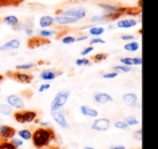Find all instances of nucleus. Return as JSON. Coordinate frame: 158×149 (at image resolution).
I'll use <instances>...</instances> for the list:
<instances>
[{
	"label": "nucleus",
	"instance_id": "c03bdc74",
	"mask_svg": "<svg viewBox=\"0 0 158 149\" xmlns=\"http://www.w3.org/2000/svg\"><path fill=\"white\" fill-rule=\"evenodd\" d=\"M84 149H94V148H92V147H85Z\"/></svg>",
	"mask_w": 158,
	"mask_h": 149
},
{
	"label": "nucleus",
	"instance_id": "4c0bfd02",
	"mask_svg": "<svg viewBox=\"0 0 158 149\" xmlns=\"http://www.w3.org/2000/svg\"><path fill=\"white\" fill-rule=\"evenodd\" d=\"M92 51H93V46H88V48H86L84 51H82V52H81V55H87V54H89L90 52H92Z\"/></svg>",
	"mask_w": 158,
	"mask_h": 149
},
{
	"label": "nucleus",
	"instance_id": "2eb2a0df",
	"mask_svg": "<svg viewBox=\"0 0 158 149\" xmlns=\"http://www.w3.org/2000/svg\"><path fill=\"white\" fill-rule=\"evenodd\" d=\"M54 21L56 23H59L60 25H68V24H73V23H76L77 20L75 18H72L69 16H64V15H61V16H56L54 18Z\"/></svg>",
	"mask_w": 158,
	"mask_h": 149
},
{
	"label": "nucleus",
	"instance_id": "c9c22d12",
	"mask_svg": "<svg viewBox=\"0 0 158 149\" xmlns=\"http://www.w3.org/2000/svg\"><path fill=\"white\" fill-rule=\"evenodd\" d=\"M97 43L104 44V43H105V41H104L103 39H101V38H94V39H92L90 41V44H97Z\"/></svg>",
	"mask_w": 158,
	"mask_h": 149
},
{
	"label": "nucleus",
	"instance_id": "9b49d317",
	"mask_svg": "<svg viewBox=\"0 0 158 149\" xmlns=\"http://www.w3.org/2000/svg\"><path fill=\"white\" fill-rule=\"evenodd\" d=\"M80 111H81V114L84 115V116L91 117V118H97V117L99 116V111H98V110L93 109V108L89 107V106H87V105H82L81 107H80Z\"/></svg>",
	"mask_w": 158,
	"mask_h": 149
},
{
	"label": "nucleus",
	"instance_id": "f704fd0d",
	"mask_svg": "<svg viewBox=\"0 0 158 149\" xmlns=\"http://www.w3.org/2000/svg\"><path fill=\"white\" fill-rule=\"evenodd\" d=\"M101 7H103V9L107 10L110 12H116L117 11V8L116 7H113V6H108V5H100Z\"/></svg>",
	"mask_w": 158,
	"mask_h": 149
},
{
	"label": "nucleus",
	"instance_id": "b1692460",
	"mask_svg": "<svg viewBox=\"0 0 158 149\" xmlns=\"http://www.w3.org/2000/svg\"><path fill=\"white\" fill-rule=\"evenodd\" d=\"M103 33H104V28L100 26H93V27H91L90 30H89V34L92 36H101Z\"/></svg>",
	"mask_w": 158,
	"mask_h": 149
},
{
	"label": "nucleus",
	"instance_id": "c85d7f7f",
	"mask_svg": "<svg viewBox=\"0 0 158 149\" xmlns=\"http://www.w3.org/2000/svg\"><path fill=\"white\" fill-rule=\"evenodd\" d=\"M114 69L117 71H121V72H129L131 71V68L129 67V66H116V67H114Z\"/></svg>",
	"mask_w": 158,
	"mask_h": 149
},
{
	"label": "nucleus",
	"instance_id": "6ab92c4d",
	"mask_svg": "<svg viewBox=\"0 0 158 149\" xmlns=\"http://www.w3.org/2000/svg\"><path fill=\"white\" fill-rule=\"evenodd\" d=\"M0 114L5 116H10L12 114V107L8 104H0Z\"/></svg>",
	"mask_w": 158,
	"mask_h": 149
},
{
	"label": "nucleus",
	"instance_id": "dca6fc26",
	"mask_svg": "<svg viewBox=\"0 0 158 149\" xmlns=\"http://www.w3.org/2000/svg\"><path fill=\"white\" fill-rule=\"evenodd\" d=\"M20 46H21V42L19 41L18 39H12V40H10V41L6 42V43L1 46V49H2V51L9 50V49H14V50H15V49L20 48Z\"/></svg>",
	"mask_w": 158,
	"mask_h": 149
},
{
	"label": "nucleus",
	"instance_id": "e433bc0d",
	"mask_svg": "<svg viewBox=\"0 0 158 149\" xmlns=\"http://www.w3.org/2000/svg\"><path fill=\"white\" fill-rule=\"evenodd\" d=\"M133 137L135 138L136 140H141V139H142V131H141V130H139V131L134 132Z\"/></svg>",
	"mask_w": 158,
	"mask_h": 149
},
{
	"label": "nucleus",
	"instance_id": "393cba45",
	"mask_svg": "<svg viewBox=\"0 0 158 149\" xmlns=\"http://www.w3.org/2000/svg\"><path fill=\"white\" fill-rule=\"evenodd\" d=\"M0 149H18L12 143L10 142H3L0 144Z\"/></svg>",
	"mask_w": 158,
	"mask_h": 149
},
{
	"label": "nucleus",
	"instance_id": "1a4fd4ad",
	"mask_svg": "<svg viewBox=\"0 0 158 149\" xmlns=\"http://www.w3.org/2000/svg\"><path fill=\"white\" fill-rule=\"evenodd\" d=\"M123 101L128 107H134L138 104V96L134 93H126L123 96Z\"/></svg>",
	"mask_w": 158,
	"mask_h": 149
},
{
	"label": "nucleus",
	"instance_id": "20e7f679",
	"mask_svg": "<svg viewBox=\"0 0 158 149\" xmlns=\"http://www.w3.org/2000/svg\"><path fill=\"white\" fill-rule=\"evenodd\" d=\"M91 127H92V130H94V131L105 132L110 127V120L107 118H99L95 121H93Z\"/></svg>",
	"mask_w": 158,
	"mask_h": 149
},
{
	"label": "nucleus",
	"instance_id": "f257e3e1",
	"mask_svg": "<svg viewBox=\"0 0 158 149\" xmlns=\"http://www.w3.org/2000/svg\"><path fill=\"white\" fill-rule=\"evenodd\" d=\"M53 138H54L53 131L51 129H46V127H39L31 134L33 144L37 148H42L44 146H48Z\"/></svg>",
	"mask_w": 158,
	"mask_h": 149
},
{
	"label": "nucleus",
	"instance_id": "ddd939ff",
	"mask_svg": "<svg viewBox=\"0 0 158 149\" xmlns=\"http://www.w3.org/2000/svg\"><path fill=\"white\" fill-rule=\"evenodd\" d=\"M14 79L16 81L21 82V83H31V80H33V77H31V74H20V72H16V74H13Z\"/></svg>",
	"mask_w": 158,
	"mask_h": 149
},
{
	"label": "nucleus",
	"instance_id": "0eeeda50",
	"mask_svg": "<svg viewBox=\"0 0 158 149\" xmlns=\"http://www.w3.org/2000/svg\"><path fill=\"white\" fill-rule=\"evenodd\" d=\"M7 103H8V105L11 106L12 108H16V109H22V108H24V102H23V99L16 94L9 95V96L7 97Z\"/></svg>",
	"mask_w": 158,
	"mask_h": 149
},
{
	"label": "nucleus",
	"instance_id": "5701e85b",
	"mask_svg": "<svg viewBox=\"0 0 158 149\" xmlns=\"http://www.w3.org/2000/svg\"><path fill=\"white\" fill-rule=\"evenodd\" d=\"M3 22L8 25H11V26H16V25L19 24V18L14 15H9V16H7V18H5Z\"/></svg>",
	"mask_w": 158,
	"mask_h": 149
},
{
	"label": "nucleus",
	"instance_id": "473e14b6",
	"mask_svg": "<svg viewBox=\"0 0 158 149\" xmlns=\"http://www.w3.org/2000/svg\"><path fill=\"white\" fill-rule=\"evenodd\" d=\"M11 143L16 147V148H19V147H21L23 145V140L19 139V138H14V137L11 139Z\"/></svg>",
	"mask_w": 158,
	"mask_h": 149
},
{
	"label": "nucleus",
	"instance_id": "bb28decb",
	"mask_svg": "<svg viewBox=\"0 0 158 149\" xmlns=\"http://www.w3.org/2000/svg\"><path fill=\"white\" fill-rule=\"evenodd\" d=\"M75 41H76V38L73 37V36H66V37H64L63 39H62V42L65 44H72V43H74Z\"/></svg>",
	"mask_w": 158,
	"mask_h": 149
},
{
	"label": "nucleus",
	"instance_id": "37998d69",
	"mask_svg": "<svg viewBox=\"0 0 158 149\" xmlns=\"http://www.w3.org/2000/svg\"><path fill=\"white\" fill-rule=\"evenodd\" d=\"M40 124H41V127H48L49 123L48 122H42V123H40Z\"/></svg>",
	"mask_w": 158,
	"mask_h": 149
},
{
	"label": "nucleus",
	"instance_id": "a211bd4d",
	"mask_svg": "<svg viewBox=\"0 0 158 149\" xmlns=\"http://www.w3.org/2000/svg\"><path fill=\"white\" fill-rule=\"evenodd\" d=\"M56 77L55 72L51 71V70H44V71L40 74V78L44 81H50V80H53Z\"/></svg>",
	"mask_w": 158,
	"mask_h": 149
},
{
	"label": "nucleus",
	"instance_id": "ea45409f",
	"mask_svg": "<svg viewBox=\"0 0 158 149\" xmlns=\"http://www.w3.org/2000/svg\"><path fill=\"white\" fill-rule=\"evenodd\" d=\"M121 39L123 40H133V36L132 35H123V36H121Z\"/></svg>",
	"mask_w": 158,
	"mask_h": 149
},
{
	"label": "nucleus",
	"instance_id": "7c9ffc66",
	"mask_svg": "<svg viewBox=\"0 0 158 149\" xmlns=\"http://www.w3.org/2000/svg\"><path fill=\"white\" fill-rule=\"evenodd\" d=\"M54 34H55L54 30H46V29H44V30L40 31V36L44 38H48V37H50V36L54 35Z\"/></svg>",
	"mask_w": 158,
	"mask_h": 149
},
{
	"label": "nucleus",
	"instance_id": "4be33fe9",
	"mask_svg": "<svg viewBox=\"0 0 158 149\" xmlns=\"http://www.w3.org/2000/svg\"><path fill=\"white\" fill-rule=\"evenodd\" d=\"M18 134H19V136H20L22 139H24V140H29V139H31V132L29 131V130H20V131L18 132Z\"/></svg>",
	"mask_w": 158,
	"mask_h": 149
},
{
	"label": "nucleus",
	"instance_id": "aec40b11",
	"mask_svg": "<svg viewBox=\"0 0 158 149\" xmlns=\"http://www.w3.org/2000/svg\"><path fill=\"white\" fill-rule=\"evenodd\" d=\"M123 122L128 125V127H134V125H138L139 124V120L135 118L134 116H128L125 118Z\"/></svg>",
	"mask_w": 158,
	"mask_h": 149
},
{
	"label": "nucleus",
	"instance_id": "7ed1b4c3",
	"mask_svg": "<svg viewBox=\"0 0 158 149\" xmlns=\"http://www.w3.org/2000/svg\"><path fill=\"white\" fill-rule=\"evenodd\" d=\"M37 118V112L33 110H23L14 114V119L19 123H31Z\"/></svg>",
	"mask_w": 158,
	"mask_h": 149
},
{
	"label": "nucleus",
	"instance_id": "a19ab883",
	"mask_svg": "<svg viewBox=\"0 0 158 149\" xmlns=\"http://www.w3.org/2000/svg\"><path fill=\"white\" fill-rule=\"evenodd\" d=\"M87 36H82V37H78V38H76V41H82V40H86L87 39Z\"/></svg>",
	"mask_w": 158,
	"mask_h": 149
},
{
	"label": "nucleus",
	"instance_id": "cd10ccee",
	"mask_svg": "<svg viewBox=\"0 0 158 149\" xmlns=\"http://www.w3.org/2000/svg\"><path fill=\"white\" fill-rule=\"evenodd\" d=\"M115 127H116V129H119V130H128L129 129V127H128L123 121H116V122H115Z\"/></svg>",
	"mask_w": 158,
	"mask_h": 149
},
{
	"label": "nucleus",
	"instance_id": "39448f33",
	"mask_svg": "<svg viewBox=\"0 0 158 149\" xmlns=\"http://www.w3.org/2000/svg\"><path fill=\"white\" fill-rule=\"evenodd\" d=\"M62 15L69 16V18H75V20L79 21V20H82V18H86V10H85L84 8H76V9H70V10H67L66 12H64Z\"/></svg>",
	"mask_w": 158,
	"mask_h": 149
},
{
	"label": "nucleus",
	"instance_id": "9d476101",
	"mask_svg": "<svg viewBox=\"0 0 158 149\" xmlns=\"http://www.w3.org/2000/svg\"><path fill=\"white\" fill-rule=\"evenodd\" d=\"M93 99L100 104H106V103H112L113 97L107 93H97L93 96Z\"/></svg>",
	"mask_w": 158,
	"mask_h": 149
},
{
	"label": "nucleus",
	"instance_id": "423d86ee",
	"mask_svg": "<svg viewBox=\"0 0 158 149\" xmlns=\"http://www.w3.org/2000/svg\"><path fill=\"white\" fill-rule=\"evenodd\" d=\"M51 116L54 119V121L63 129H68V123L66 121V118L64 116V112L60 110H55V111H51Z\"/></svg>",
	"mask_w": 158,
	"mask_h": 149
},
{
	"label": "nucleus",
	"instance_id": "58836bf2",
	"mask_svg": "<svg viewBox=\"0 0 158 149\" xmlns=\"http://www.w3.org/2000/svg\"><path fill=\"white\" fill-rule=\"evenodd\" d=\"M50 84L49 83H46V84H42V86H40V88H39V92H44V91H46V90H49L50 89Z\"/></svg>",
	"mask_w": 158,
	"mask_h": 149
},
{
	"label": "nucleus",
	"instance_id": "c756f323",
	"mask_svg": "<svg viewBox=\"0 0 158 149\" xmlns=\"http://www.w3.org/2000/svg\"><path fill=\"white\" fill-rule=\"evenodd\" d=\"M90 64V61L88 58H79L76 61V65L78 66H87Z\"/></svg>",
	"mask_w": 158,
	"mask_h": 149
},
{
	"label": "nucleus",
	"instance_id": "a18cd8bd",
	"mask_svg": "<svg viewBox=\"0 0 158 149\" xmlns=\"http://www.w3.org/2000/svg\"><path fill=\"white\" fill-rule=\"evenodd\" d=\"M1 51H2V49H1V46H0V52H1Z\"/></svg>",
	"mask_w": 158,
	"mask_h": 149
},
{
	"label": "nucleus",
	"instance_id": "72a5a7b5",
	"mask_svg": "<svg viewBox=\"0 0 158 149\" xmlns=\"http://www.w3.org/2000/svg\"><path fill=\"white\" fill-rule=\"evenodd\" d=\"M117 74H118V72L114 71V72H107V74H104L103 77L105 78V79H113V78L117 77Z\"/></svg>",
	"mask_w": 158,
	"mask_h": 149
},
{
	"label": "nucleus",
	"instance_id": "2f4dec72",
	"mask_svg": "<svg viewBox=\"0 0 158 149\" xmlns=\"http://www.w3.org/2000/svg\"><path fill=\"white\" fill-rule=\"evenodd\" d=\"M106 57H107V54H105V53H99V54L93 56V59H94L95 62H101V61H103V59H105Z\"/></svg>",
	"mask_w": 158,
	"mask_h": 149
},
{
	"label": "nucleus",
	"instance_id": "a878e982",
	"mask_svg": "<svg viewBox=\"0 0 158 149\" xmlns=\"http://www.w3.org/2000/svg\"><path fill=\"white\" fill-rule=\"evenodd\" d=\"M34 66H35V64L29 63V64H24V65H18L15 68L19 70H28V69H31V68H33Z\"/></svg>",
	"mask_w": 158,
	"mask_h": 149
},
{
	"label": "nucleus",
	"instance_id": "6e6552de",
	"mask_svg": "<svg viewBox=\"0 0 158 149\" xmlns=\"http://www.w3.org/2000/svg\"><path fill=\"white\" fill-rule=\"evenodd\" d=\"M15 133L16 132L14 127H9V125H0V137L1 138H5V139L13 138Z\"/></svg>",
	"mask_w": 158,
	"mask_h": 149
},
{
	"label": "nucleus",
	"instance_id": "f8f14e48",
	"mask_svg": "<svg viewBox=\"0 0 158 149\" xmlns=\"http://www.w3.org/2000/svg\"><path fill=\"white\" fill-rule=\"evenodd\" d=\"M120 62L125 66H132V65H142V58L141 57H123Z\"/></svg>",
	"mask_w": 158,
	"mask_h": 149
},
{
	"label": "nucleus",
	"instance_id": "79ce46f5",
	"mask_svg": "<svg viewBox=\"0 0 158 149\" xmlns=\"http://www.w3.org/2000/svg\"><path fill=\"white\" fill-rule=\"evenodd\" d=\"M110 149H126L125 146H112Z\"/></svg>",
	"mask_w": 158,
	"mask_h": 149
},
{
	"label": "nucleus",
	"instance_id": "f03ea898",
	"mask_svg": "<svg viewBox=\"0 0 158 149\" xmlns=\"http://www.w3.org/2000/svg\"><path fill=\"white\" fill-rule=\"evenodd\" d=\"M69 96V91L68 90H62L55 95L53 99L52 103H51V111H55V110H60L64 105L66 104Z\"/></svg>",
	"mask_w": 158,
	"mask_h": 149
},
{
	"label": "nucleus",
	"instance_id": "4468645a",
	"mask_svg": "<svg viewBox=\"0 0 158 149\" xmlns=\"http://www.w3.org/2000/svg\"><path fill=\"white\" fill-rule=\"evenodd\" d=\"M136 25V21L133 18H129V20H121L117 23V27L119 28H131Z\"/></svg>",
	"mask_w": 158,
	"mask_h": 149
},
{
	"label": "nucleus",
	"instance_id": "f3484780",
	"mask_svg": "<svg viewBox=\"0 0 158 149\" xmlns=\"http://www.w3.org/2000/svg\"><path fill=\"white\" fill-rule=\"evenodd\" d=\"M53 22H54V18L52 16H49V15L41 16L39 20V25L41 27H44V28H46V27L51 26L53 24Z\"/></svg>",
	"mask_w": 158,
	"mask_h": 149
},
{
	"label": "nucleus",
	"instance_id": "412c9836",
	"mask_svg": "<svg viewBox=\"0 0 158 149\" xmlns=\"http://www.w3.org/2000/svg\"><path fill=\"white\" fill-rule=\"evenodd\" d=\"M139 48H140V44L138 43V42H129V43H127L125 46H123V49H125L126 51H129V52H135V51L139 50Z\"/></svg>",
	"mask_w": 158,
	"mask_h": 149
}]
</instances>
